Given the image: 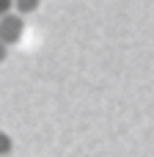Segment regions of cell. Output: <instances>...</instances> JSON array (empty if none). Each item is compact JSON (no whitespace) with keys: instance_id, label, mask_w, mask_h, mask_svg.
<instances>
[{"instance_id":"obj_2","label":"cell","mask_w":154,"mask_h":157,"mask_svg":"<svg viewBox=\"0 0 154 157\" xmlns=\"http://www.w3.org/2000/svg\"><path fill=\"white\" fill-rule=\"evenodd\" d=\"M39 3H41V0H14V11L22 14V17H28V14H33V11L39 8Z\"/></svg>"},{"instance_id":"obj_4","label":"cell","mask_w":154,"mask_h":157,"mask_svg":"<svg viewBox=\"0 0 154 157\" xmlns=\"http://www.w3.org/2000/svg\"><path fill=\"white\" fill-rule=\"evenodd\" d=\"M8 11H14V0H0V17Z\"/></svg>"},{"instance_id":"obj_5","label":"cell","mask_w":154,"mask_h":157,"mask_svg":"<svg viewBox=\"0 0 154 157\" xmlns=\"http://www.w3.org/2000/svg\"><path fill=\"white\" fill-rule=\"evenodd\" d=\"M6 55H8V44H3V41H0V63L6 61Z\"/></svg>"},{"instance_id":"obj_6","label":"cell","mask_w":154,"mask_h":157,"mask_svg":"<svg viewBox=\"0 0 154 157\" xmlns=\"http://www.w3.org/2000/svg\"><path fill=\"white\" fill-rule=\"evenodd\" d=\"M8 157H11V155H8Z\"/></svg>"},{"instance_id":"obj_3","label":"cell","mask_w":154,"mask_h":157,"mask_svg":"<svg viewBox=\"0 0 154 157\" xmlns=\"http://www.w3.org/2000/svg\"><path fill=\"white\" fill-rule=\"evenodd\" d=\"M14 152V141H11V135L8 132H3L0 130V157H8Z\"/></svg>"},{"instance_id":"obj_1","label":"cell","mask_w":154,"mask_h":157,"mask_svg":"<svg viewBox=\"0 0 154 157\" xmlns=\"http://www.w3.org/2000/svg\"><path fill=\"white\" fill-rule=\"evenodd\" d=\"M22 33H25V19H22V14H17V11H8V14H3L0 17V41L3 44H17L19 39H22Z\"/></svg>"}]
</instances>
